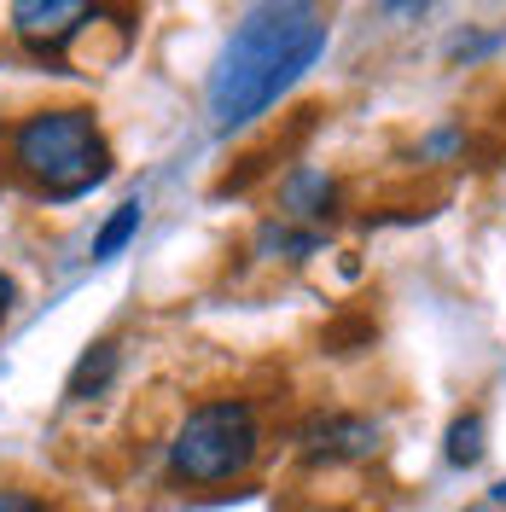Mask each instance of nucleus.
<instances>
[{"instance_id":"1","label":"nucleus","mask_w":506,"mask_h":512,"mask_svg":"<svg viewBox=\"0 0 506 512\" xmlns=\"http://www.w3.org/2000/svg\"><path fill=\"white\" fill-rule=\"evenodd\" d=\"M326 41L332 24L326 12L303 6V0H285V6H251L233 35H227L222 59L204 82V111L216 134H239L256 117H268L320 59H326Z\"/></svg>"},{"instance_id":"2","label":"nucleus","mask_w":506,"mask_h":512,"mask_svg":"<svg viewBox=\"0 0 506 512\" xmlns=\"http://www.w3.org/2000/svg\"><path fill=\"white\" fill-rule=\"evenodd\" d=\"M12 163H18V175H30L35 187H47L53 198H76V192L99 187L111 175V152L99 140V123L82 105L24 117L12 128Z\"/></svg>"},{"instance_id":"3","label":"nucleus","mask_w":506,"mask_h":512,"mask_svg":"<svg viewBox=\"0 0 506 512\" xmlns=\"http://www.w3.org/2000/svg\"><path fill=\"white\" fill-rule=\"evenodd\" d=\"M262 448V425L256 408L245 396H216V402H198L175 437H169V472L181 483H227L245 478Z\"/></svg>"},{"instance_id":"4","label":"nucleus","mask_w":506,"mask_h":512,"mask_svg":"<svg viewBox=\"0 0 506 512\" xmlns=\"http://www.w3.org/2000/svg\"><path fill=\"white\" fill-rule=\"evenodd\" d=\"M88 18H94V6H82V0H18V6H12V30H18V41L35 47V53L64 47Z\"/></svg>"},{"instance_id":"5","label":"nucleus","mask_w":506,"mask_h":512,"mask_svg":"<svg viewBox=\"0 0 506 512\" xmlns=\"http://www.w3.org/2000/svg\"><path fill=\"white\" fill-rule=\"evenodd\" d=\"M297 443H303L309 460H361V454L379 448V425L361 414H315Z\"/></svg>"},{"instance_id":"6","label":"nucleus","mask_w":506,"mask_h":512,"mask_svg":"<svg viewBox=\"0 0 506 512\" xmlns=\"http://www.w3.org/2000/svg\"><path fill=\"white\" fill-rule=\"evenodd\" d=\"M117 361H123V355H117V344H111V338L88 344V350H82V361L70 367V379H64V396H70V402H94V396H105V384L117 379Z\"/></svg>"},{"instance_id":"7","label":"nucleus","mask_w":506,"mask_h":512,"mask_svg":"<svg viewBox=\"0 0 506 512\" xmlns=\"http://www.w3.org/2000/svg\"><path fill=\"white\" fill-rule=\"evenodd\" d=\"M285 210L291 216H309V222H320V216H332V204H338V187H332V175L326 169H291L285 175Z\"/></svg>"},{"instance_id":"8","label":"nucleus","mask_w":506,"mask_h":512,"mask_svg":"<svg viewBox=\"0 0 506 512\" xmlns=\"http://www.w3.org/2000/svg\"><path fill=\"white\" fill-rule=\"evenodd\" d=\"M140 222H146V204H140V198H123L94 233V262H117V256L128 251V239L140 233Z\"/></svg>"},{"instance_id":"9","label":"nucleus","mask_w":506,"mask_h":512,"mask_svg":"<svg viewBox=\"0 0 506 512\" xmlns=\"http://www.w3.org/2000/svg\"><path fill=\"white\" fill-rule=\"evenodd\" d=\"M448 466H477L483 460V414H460L454 425H448Z\"/></svg>"},{"instance_id":"10","label":"nucleus","mask_w":506,"mask_h":512,"mask_svg":"<svg viewBox=\"0 0 506 512\" xmlns=\"http://www.w3.org/2000/svg\"><path fill=\"white\" fill-rule=\"evenodd\" d=\"M262 251H291V256H315L320 233H285V227H268L262 233Z\"/></svg>"},{"instance_id":"11","label":"nucleus","mask_w":506,"mask_h":512,"mask_svg":"<svg viewBox=\"0 0 506 512\" xmlns=\"http://www.w3.org/2000/svg\"><path fill=\"white\" fill-rule=\"evenodd\" d=\"M0 512H47V501H35L24 489H0Z\"/></svg>"},{"instance_id":"12","label":"nucleus","mask_w":506,"mask_h":512,"mask_svg":"<svg viewBox=\"0 0 506 512\" xmlns=\"http://www.w3.org/2000/svg\"><path fill=\"white\" fill-rule=\"evenodd\" d=\"M12 303H18V286H12V274H0V320H6Z\"/></svg>"},{"instance_id":"13","label":"nucleus","mask_w":506,"mask_h":512,"mask_svg":"<svg viewBox=\"0 0 506 512\" xmlns=\"http://www.w3.org/2000/svg\"><path fill=\"white\" fill-rule=\"evenodd\" d=\"M495 501H501V507H506V478H501V483H495Z\"/></svg>"}]
</instances>
